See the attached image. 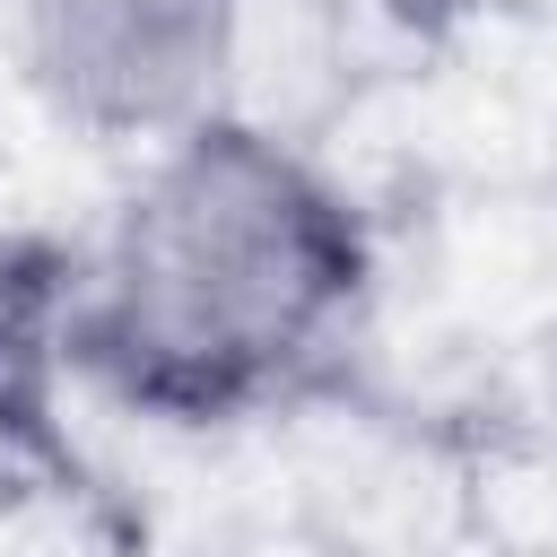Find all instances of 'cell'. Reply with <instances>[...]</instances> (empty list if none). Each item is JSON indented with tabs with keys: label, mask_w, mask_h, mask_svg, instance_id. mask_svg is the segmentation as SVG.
<instances>
[{
	"label": "cell",
	"mask_w": 557,
	"mask_h": 557,
	"mask_svg": "<svg viewBox=\"0 0 557 557\" xmlns=\"http://www.w3.org/2000/svg\"><path fill=\"white\" fill-rule=\"evenodd\" d=\"M244 0H17L26 87L87 139L165 148L226 113Z\"/></svg>",
	"instance_id": "7a4b0ae2"
},
{
	"label": "cell",
	"mask_w": 557,
	"mask_h": 557,
	"mask_svg": "<svg viewBox=\"0 0 557 557\" xmlns=\"http://www.w3.org/2000/svg\"><path fill=\"white\" fill-rule=\"evenodd\" d=\"M374 278L348 191L261 122L148 148L78 261V366L157 418H244L305 383Z\"/></svg>",
	"instance_id": "6da1fadb"
},
{
	"label": "cell",
	"mask_w": 557,
	"mask_h": 557,
	"mask_svg": "<svg viewBox=\"0 0 557 557\" xmlns=\"http://www.w3.org/2000/svg\"><path fill=\"white\" fill-rule=\"evenodd\" d=\"M70 366H78V261L26 226H0V461L52 453Z\"/></svg>",
	"instance_id": "3957f363"
}]
</instances>
